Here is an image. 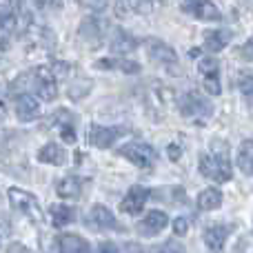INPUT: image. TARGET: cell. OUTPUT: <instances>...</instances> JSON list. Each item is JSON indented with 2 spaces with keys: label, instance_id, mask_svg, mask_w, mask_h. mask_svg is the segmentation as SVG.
<instances>
[{
  "label": "cell",
  "instance_id": "cell-22",
  "mask_svg": "<svg viewBox=\"0 0 253 253\" xmlns=\"http://www.w3.org/2000/svg\"><path fill=\"white\" fill-rule=\"evenodd\" d=\"M238 167L245 175H253V140H245L238 151Z\"/></svg>",
  "mask_w": 253,
  "mask_h": 253
},
{
  "label": "cell",
  "instance_id": "cell-13",
  "mask_svg": "<svg viewBox=\"0 0 253 253\" xmlns=\"http://www.w3.org/2000/svg\"><path fill=\"white\" fill-rule=\"evenodd\" d=\"M87 180L78 178V175H67V178L58 180L56 184V193L60 198H65V200H76V198L83 193V187Z\"/></svg>",
  "mask_w": 253,
  "mask_h": 253
},
{
  "label": "cell",
  "instance_id": "cell-9",
  "mask_svg": "<svg viewBox=\"0 0 253 253\" xmlns=\"http://www.w3.org/2000/svg\"><path fill=\"white\" fill-rule=\"evenodd\" d=\"M87 224L93 231H118L120 224L116 222L114 213L102 205H93L91 211L87 213Z\"/></svg>",
  "mask_w": 253,
  "mask_h": 253
},
{
  "label": "cell",
  "instance_id": "cell-42",
  "mask_svg": "<svg viewBox=\"0 0 253 253\" xmlns=\"http://www.w3.org/2000/svg\"><path fill=\"white\" fill-rule=\"evenodd\" d=\"M9 253H29V251H27V249H22L20 245H13L11 249H9Z\"/></svg>",
  "mask_w": 253,
  "mask_h": 253
},
{
  "label": "cell",
  "instance_id": "cell-16",
  "mask_svg": "<svg viewBox=\"0 0 253 253\" xmlns=\"http://www.w3.org/2000/svg\"><path fill=\"white\" fill-rule=\"evenodd\" d=\"M167 224H169L167 213H162V211H149V213L144 215V220L140 222V233H144V236H156Z\"/></svg>",
  "mask_w": 253,
  "mask_h": 253
},
{
  "label": "cell",
  "instance_id": "cell-2",
  "mask_svg": "<svg viewBox=\"0 0 253 253\" xmlns=\"http://www.w3.org/2000/svg\"><path fill=\"white\" fill-rule=\"evenodd\" d=\"M180 114L187 120H196L198 125H205L213 116V105L207 98H202L198 91H187L178 102Z\"/></svg>",
  "mask_w": 253,
  "mask_h": 253
},
{
  "label": "cell",
  "instance_id": "cell-25",
  "mask_svg": "<svg viewBox=\"0 0 253 253\" xmlns=\"http://www.w3.org/2000/svg\"><path fill=\"white\" fill-rule=\"evenodd\" d=\"M80 36H83L84 40H89V42H98L102 36L100 22H98L96 18H84V20L80 22Z\"/></svg>",
  "mask_w": 253,
  "mask_h": 253
},
{
  "label": "cell",
  "instance_id": "cell-5",
  "mask_svg": "<svg viewBox=\"0 0 253 253\" xmlns=\"http://www.w3.org/2000/svg\"><path fill=\"white\" fill-rule=\"evenodd\" d=\"M31 84H34V91L38 93V98H42L44 102L56 100L58 96V84H56V76L47 69V67H38L29 74Z\"/></svg>",
  "mask_w": 253,
  "mask_h": 253
},
{
  "label": "cell",
  "instance_id": "cell-11",
  "mask_svg": "<svg viewBox=\"0 0 253 253\" xmlns=\"http://www.w3.org/2000/svg\"><path fill=\"white\" fill-rule=\"evenodd\" d=\"M144 105H147V111H149V118L153 120H160L162 114H165V109L169 107V91H167L165 87H151L149 89V93L144 96Z\"/></svg>",
  "mask_w": 253,
  "mask_h": 253
},
{
  "label": "cell",
  "instance_id": "cell-10",
  "mask_svg": "<svg viewBox=\"0 0 253 253\" xmlns=\"http://www.w3.org/2000/svg\"><path fill=\"white\" fill-rule=\"evenodd\" d=\"M149 196H151V191H149L147 187H142V184H133V187L126 191V196L123 198V202H120V209L129 215H138L140 211L144 209V205H147Z\"/></svg>",
  "mask_w": 253,
  "mask_h": 253
},
{
  "label": "cell",
  "instance_id": "cell-7",
  "mask_svg": "<svg viewBox=\"0 0 253 253\" xmlns=\"http://www.w3.org/2000/svg\"><path fill=\"white\" fill-rule=\"evenodd\" d=\"M180 7L184 13H191V16L200 18L205 22H220L222 20V13L209 0H180Z\"/></svg>",
  "mask_w": 253,
  "mask_h": 253
},
{
  "label": "cell",
  "instance_id": "cell-19",
  "mask_svg": "<svg viewBox=\"0 0 253 253\" xmlns=\"http://www.w3.org/2000/svg\"><path fill=\"white\" fill-rule=\"evenodd\" d=\"M58 249H60V253H89V245L80 236L67 233V236L58 238Z\"/></svg>",
  "mask_w": 253,
  "mask_h": 253
},
{
  "label": "cell",
  "instance_id": "cell-3",
  "mask_svg": "<svg viewBox=\"0 0 253 253\" xmlns=\"http://www.w3.org/2000/svg\"><path fill=\"white\" fill-rule=\"evenodd\" d=\"M118 153L123 158H126L131 165H135L138 169H151L158 160L153 147H149L147 142H129V144H125V147H120Z\"/></svg>",
  "mask_w": 253,
  "mask_h": 253
},
{
  "label": "cell",
  "instance_id": "cell-27",
  "mask_svg": "<svg viewBox=\"0 0 253 253\" xmlns=\"http://www.w3.org/2000/svg\"><path fill=\"white\" fill-rule=\"evenodd\" d=\"M198 69H200L202 76H218V60H213V58H202L200 62H198Z\"/></svg>",
  "mask_w": 253,
  "mask_h": 253
},
{
  "label": "cell",
  "instance_id": "cell-8",
  "mask_svg": "<svg viewBox=\"0 0 253 253\" xmlns=\"http://www.w3.org/2000/svg\"><path fill=\"white\" fill-rule=\"evenodd\" d=\"M125 126H100V125H93L91 126V133H89V140H91L93 147L98 149H109L118 142L120 138L125 135Z\"/></svg>",
  "mask_w": 253,
  "mask_h": 253
},
{
  "label": "cell",
  "instance_id": "cell-38",
  "mask_svg": "<svg viewBox=\"0 0 253 253\" xmlns=\"http://www.w3.org/2000/svg\"><path fill=\"white\" fill-rule=\"evenodd\" d=\"M98 253H118V247H116L114 242H102V245L98 247Z\"/></svg>",
  "mask_w": 253,
  "mask_h": 253
},
{
  "label": "cell",
  "instance_id": "cell-34",
  "mask_svg": "<svg viewBox=\"0 0 253 253\" xmlns=\"http://www.w3.org/2000/svg\"><path fill=\"white\" fill-rule=\"evenodd\" d=\"M80 4H84V7L93 9V11H100V9L107 4V0H80Z\"/></svg>",
  "mask_w": 253,
  "mask_h": 253
},
{
  "label": "cell",
  "instance_id": "cell-6",
  "mask_svg": "<svg viewBox=\"0 0 253 253\" xmlns=\"http://www.w3.org/2000/svg\"><path fill=\"white\" fill-rule=\"evenodd\" d=\"M147 53L153 62H158L160 67H167L169 71H178V53L173 51V47H169L162 40H147Z\"/></svg>",
  "mask_w": 253,
  "mask_h": 253
},
{
  "label": "cell",
  "instance_id": "cell-14",
  "mask_svg": "<svg viewBox=\"0 0 253 253\" xmlns=\"http://www.w3.org/2000/svg\"><path fill=\"white\" fill-rule=\"evenodd\" d=\"M227 238H229V227H224V224H213V227H209L205 231V245L209 247V251L222 253Z\"/></svg>",
  "mask_w": 253,
  "mask_h": 253
},
{
  "label": "cell",
  "instance_id": "cell-32",
  "mask_svg": "<svg viewBox=\"0 0 253 253\" xmlns=\"http://www.w3.org/2000/svg\"><path fill=\"white\" fill-rule=\"evenodd\" d=\"M240 91L245 93V98L253 100V76H242L240 78Z\"/></svg>",
  "mask_w": 253,
  "mask_h": 253
},
{
  "label": "cell",
  "instance_id": "cell-1",
  "mask_svg": "<svg viewBox=\"0 0 253 253\" xmlns=\"http://www.w3.org/2000/svg\"><path fill=\"white\" fill-rule=\"evenodd\" d=\"M200 173L205 178H211L215 182H227L231 180V162H229V147L220 140L213 142V153H202L200 156Z\"/></svg>",
  "mask_w": 253,
  "mask_h": 253
},
{
  "label": "cell",
  "instance_id": "cell-21",
  "mask_svg": "<svg viewBox=\"0 0 253 253\" xmlns=\"http://www.w3.org/2000/svg\"><path fill=\"white\" fill-rule=\"evenodd\" d=\"M229 40H231V34H229V31L215 29V31H209V34L205 36V47H207V51L218 53V51H222V49L227 47Z\"/></svg>",
  "mask_w": 253,
  "mask_h": 253
},
{
  "label": "cell",
  "instance_id": "cell-12",
  "mask_svg": "<svg viewBox=\"0 0 253 253\" xmlns=\"http://www.w3.org/2000/svg\"><path fill=\"white\" fill-rule=\"evenodd\" d=\"M16 116L22 123H31V120L40 118V105L31 93H18L16 96Z\"/></svg>",
  "mask_w": 253,
  "mask_h": 253
},
{
  "label": "cell",
  "instance_id": "cell-35",
  "mask_svg": "<svg viewBox=\"0 0 253 253\" xmlns=\"http://www.w3.org/2000/svg\"><path fill=\"white\" fill-rule=\"evenodd\" d=\"M167 153H169V160H180V156H182V151H180V144H169L167 147Z\"/></svg>",
  "mask_w": 253,
  "mask_h": 253
},
{
  "label": "cell",
  "instance_id": "cell-30",
  "mask_svg": "<svg viewBox=\"0 0 253 253\" xmlns=\"http://www.w3.org/2000/svg\"><path fill=\"white\" fill-rule=\"evenodd\" d=\"M156 253H184V247L180 245L178 240H167L165 245L158 247Z\"/></svg>",
  "mask_w": 253,
  "mask_h": 253
},
{
  "label": "cell",
  "instance_id": "cell-23",
  "mask_svg": "<svg viewBox=\"0 0 253 253\" xmlns=\"http://www.w3.org/2000/svg\"><path fill=\"white\" fill-rule=\"evenodd\" d=\"M222 205V193L218 189H205V191L198 196V207L202 211H215Z\"/></svg>",
  "mask_w": 253,
  "mask_h": 253
},
{
  "label": "cell",
  "instance_id": "cell-33",
  "mask_svg": "<svg viewBox=\"0 0 253 253\" xmlns=\"http://www.w3.org/2000/svg\"><path fill=\"white\" fill-rule=\"evenodd\" d=\"M189 231V220L187 218H175L173 220V233L175 236H184Z\"/></svg>",
  "mask_w": 253,
  "mask_h": 253
},
{
  "label": "cell",
  "instance_id": "cell-17",
  "mask_svg": "<svg viewBox=\"0 0 253 253\" xmlns=\"http://www.w3.org/2000/svg\"><path fill=\"white\" fill-rule=\"evenodd\" d=\"M135 47H138L135 38H131L125 29H114V34H111V38H109V49L111 51L118 53V56H123V53H131Z\"/></svg>",
  "mask_w": 253,
  "mask_h": 253
},
{
  "label": "cell",
  "instance_id": "cell-36",
  "mask_svg": "<svg viewBox=\"0 0 253 253\" xmlns=\"http://www.w3.org/2000/svg\"><path fill=\"white\" fill-rule=\"evenodd\" d=\"M240 53H242V58H245V60H253V38L247 40V44L242 47Z\"/></svg>",
  "mask_w": 253,
  "mask_h": 253
},
{
  "label": "cell",
  "instance_id": "cell-15",
  "mask_svg": "<svg viewBox=\"0 0 253 253\" xmlns=\"http://www.w3.org/2000/svg\"><path fill=\"white\" fill-rule=\"evenodd\" d=\"M53 125H58L60 129V138L65 140L67 144L76 142V126H74V116L69 114L67 109H60L53 114Z\"/></svg>",
  "mask_w": 253,
  "mask_h": 253
},
{
  "label": "cell",
  "instance_id": "cell-29",
  "mask_svg": "<svg viewBox=\"0 0 253 253\" xmlns=\"http://www.w3.org/2000/svg\"><path fill=\"white\" fill-rule=\"evenodd\" d=\"M158 4H162V0H135L133 9L140 13H149V11H153Z\"/></svg>",
  "mask_w": 253,
  "mask_h": 253
},
{
  "label": "cell",
  "instance_id": "cell-4",
  "mask_svg": "<svg viewBox=\"0 0 253 253\" xmlns=\"http://www.w3.org/2000/svg\"><path fill=\"white\" fill-rule=\"evenodd\" d=\"M9 200H11V207L20 213H25L27 218H31L34 222H42V209H40V202L36 196L22 191V189H9Z\"/></svg>",
  "mask_w": 253,
  "mask_h": 253
},
{
  "label": "cell",
  "instance_id": "cell-26",
  "mask_svg": "<svg viewBox=\"0 0 253 253\" xmlns=\"http://www.w3.org/2000/svg\"><path fill=\"white\" fill-rule=\"evenodd\" d=\"M13 27H16V13H13V9L0 4V29L11 31Z\"/></svg>",
  "mask_w": 253,
  "mask_h": 253
},
{
  "label": "cell",
  "instance_id": "cell-24",
  "mask_svg": "<svg viewBox=\"0 0 253 253\" xmlns=\"http://www.w3.org/2000/svg\"><path fill=\"white\" fill-rule=\"evenodd\" d=\"M49 213H51V222L53 227H67V224L74 220V209L67 205H53L51 209H49Z\"/></svg>",
  "mask_w": 253,
  "mask_h": 253
},
{
  "label": "cell",
  "instance_id": "cell-37",
  "mask_svg": "<svg viewBox=\"0 0 253 253\" xmlns=\"http://www.w3.org/2000/svg\"><path fill=\"white\" fill-rule=\"evenodd\" d=\"M38 2V7L42 9H58L62 4V0H36Z\"/></svg>",
  "mask_w": 253,
  "mask_h": 253
},
{
  "label": "cell",
  "instance_id": "cell-39",
  "mask_svg": "<svg viewBox=\"0 0 253 253\" xmlns=\"http://www.w3.org/2000/svg\"><path fill=\"white\" fill-rule=\"evenodd\" d=\"M118 253H142V249H140L138 245H133V242H129V245H125Z\"/></svg>",
  "mask_w": 253,
  "mask_h": 253
},
{
  "label": "cell",
  "instance_id": "cell-31",
  "mask_svg": "<svg viewBox=\"0 0 253 253\" xmlns=\"http://www.w3.org/2000/svg\"><path fill=\"white\" fill-rule=\"evenodd\" d=\"M133 9V0H116V16L118 18H126Z\"/></svg>",
  "mask_w": 253,
  "mask_h": 253
},
{
  "label": "cell",
  "instance_id": "cell-41",
  "mask_svg": "<svg viewBox=\"0 0 253 253\" xmlns=\"http://www.w3.org/2000/svg\"><path fill=\"white\" fill-rule=\"evenodd\" d=\"M9 4H11L13 11H20V9H22V2H20V0H9Z\"/></svg>",
  "mask_w": 253,
  "mask_h": 253
},
{
  "label": "cell",
  "instance_id": "cell-28",
  "mask_svg": "<svg viewBox=\"0 0 253 253\" xmlns=\"http://www.w3.org/2000/svg\"><path fill=\"white\" fill-rule=\"evenodd\" d=\"M202 84H205V89L209 91V96H220V80L218 76H205V80H202Z\"/></svg>",
  "mask_w": 253,
  "mask_h": 253
},
{
  "label": "cell",
  "instance_id": "cell-18",
  "mask_svg": "<svg viewBox=\"0 0 253 253\" xmlns=\"http://www.w3.org/2000/svg\"><path fill=\"white\" fill-rule=\"evenodd\" d=\"M96 69H107V71H125V74H138L140 65L133 60H120V58H100L96 60Z\"/></svg>",
  "mask_w": 253,
  "mask_h": 253
},
{
  "label": "cell",
  "instance_id": "cell-20",
  "mask_svg": "<svg viewBox=\"0 0 253 253\" xmlns=\"http://www.w3.org/2000/svg\"><path fill=\"white\" fill-rule=\"evenodd\" d=\"M38 160L44 162V165H56L58 167V165H65L67 156H65V151H62L60 144L49 142L38 151Z\"/></svg>",
  "mask_w": 253,
  "mask_h": 253
},
{
  "label": "cell",
  "instance_id": "cell-40",
  "mask_svg": "<svg viewBox=\"0 0 253 253\" xmlns=\"http://www.w3.org/2000/svg\"><path fill=\"white\" fill-rule=\"evenodd\" d=\"M4 114H7V100H4L2 93H0V118H2Z\"/></svg>",
  "mask_w": 253,
  "mask_h": 253
}]
</instances>
